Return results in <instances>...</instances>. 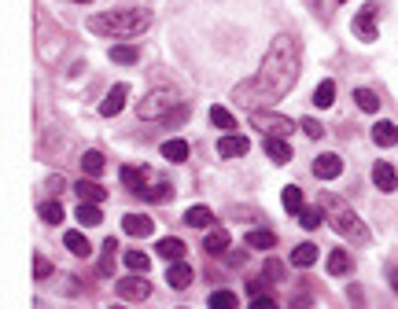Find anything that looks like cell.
I'll use <instances>...</instances> for the list:
<instances>
[{
  "label": "cell",
  "instance_id": "1",
  "mask_svg": "<svg viewBox=\"0 0 398 309\" xmlns=\"http://www.w3.org/2000/svg\"><path fill=\"white\" fill-rule=\"evenodd\" d=\"M298 77V41L291 34H277L270 52H265L262 67L255 77H247L236 85V92H232V100H236L240 107L247 111H265L270 103L284 100V96L291 92Z\"/></svg>",
  "mask_w": 398,
  "mask_h": 309
},
{
  "label": "cell",
  "instance_id": "2",
  "mask_svg": "<svg viewBox=\"0 0 398 309\" xmlns=\"http://www.w3.org/2000/svg\"><path fill=\"white\" fill-rule=\"evenodd\" d=\"M152 26V11L144 8H122V11H104V15H92L89 30L100 37H137Z\"/></svg>",
  "mask_w": 398,
  "mask_h": 309
},
{
  "label": "cell",
  "instance_id": "3",
  "mask_svg": "<svg viewBox=\"0 0 398 309\" xmlns=\"http://www.w3.org/2000/svg\"><path fill=\"white\" fill-rule=\"evenodd\" d=\"M321 206L328 210V214H325L328 225H332V229H336L343 239H351V243H369V239H373L369 225H365L343 199H336V195H321Z\"/></svg>",
  "mask_w": 398,
  "mask_h": 309
},
{
  "label": "cell",
  "instance_id": "4",
  "mask_svg": "<svg viewBox=\"0 0 398 309\" xmlns=\"http://www.w3.org/2000/svg\"><path fill=\"white\" fill-rule=\"evenodd\" d=\"M177 107V96L170 92V89H155V92H147L144 96V100L137 103V115L140 118H147V122H152V118H166V115H170V111Z\"/></svg>",
  "mask_w": 398,
  "mask_h": 309
},
{
  "label": "cell",
  "instance_id": "5",
  "mask_svg": "<svg viewBox=\"0 0 398 309\" xmlns=\"http://www.w3.org/2000/svg\"><path fill=\"white\" fill-rule=\"evenodd\" d=\"M251 125L262 129L265 137H280V140H288V137L295 133V122H291V118L270 115V111H251Z\"/></svg>",
  "mask_w": 398,
  "mask_h": 309
},
{
  "label": "cell",
  "instance_id": "6",
  "mask_svg": "<svg viewBox=\"0 0 398 309\" xmlns=\"http://www.w3.org/2000/svg\"><path fill=\"white\" fill-rule=\"evenodd\" d=\"M147 295H152V284H147L140 272L122 276V280H119V298H126V302H144Z\"/></svg>",
  "mask_w": 398,
  "mask_h": 309
},
{
  "label": "cell",
  "instance_id": "7",
  "mask_svg": "<svg viewBox=\"0 0 398 309\" xmlns=\"http://www.w3.org/2000/svg\"><path fill=\"white\" fill-rule=\"evenodd\" d=\"M376 15H380V8L376 4H365L358 15H354V34L361 37V41H376Z\"/></svg>",
  "mask_w": 398,
  "mask_h": 309
},
{
  "label": "cell",
  "instance_id": "8",
  "mask_svg": "<svg viewBox=\"0 0 398 309\" xmlns=\"http://www.w3.org/2000/svg\"><path fill=\"white\" fill-rule=\"evenodd\" d=\"M339 173H343V158L339 155L325 151V155L313 158V177H321V181H336Z\"/></svg>",
  "mask_w": 398,
  "mask_h": 309
},
{
  "label": "cell",
  "instance_id": "9",
  "mask_svg": "<svg viewBox=\"0 0 398 309\" xmlns=\"http://www.w3.org/2000/svg\"><path fill=\"white\" fill-rule=\"evenodd\" d=\"M126 100H129V85H114V89L104 96V103H100V115H104V118H114V115L126 107Z\"/></svg>",
  "mask_w": 398,
  "mask_h": 309
},
{
  "label": "cell",
  "instance_id": "10",
  "mask_svg": "<svg viewBox=\"0 0 398 309\" xmlns=\"http://www.w3.org/2000/svg\"><path fill=\"white\" fill-rule=\"evenodd\" d=\"M247 151H251V144H247V137L225 133V137L218 140V155H222V158H240V155H247Z\"/></svg>",
  "mask_w": 398,
  "mask_h": 309
},
{
  "label": "cell",
  "instance_id": "11",
  "mask_svg": "<svg viewBox=\"0 0 398 309\" xmlns=\"http://www.w3.org/2000/svg\"><path fill=\"white\" fill-rule=\"evenodd\" d=\"M192 265L185 262V258H181V262H170V269H166V284L170 287H177V291H185L188 284H192Z\"/></svg>",
  "mask_w": 398,
  "mask_h": 309
},
{
  "label": "cell",
  "instance_id": "12",
  "mask_svg": "<svg viewBox=\"0 0 398 309\" xmlns=\"http://www.w3.org/2000/svg\"><path fill=\"white\" fill-rule=\"evenodd\" d=\"M74 191H78V199H81V203H96V206L107 199V188L100 184V181H92V177H85V181H78V184H74Z\"/></svg>",
  "mask_w": 398,
  "mask_h": 309
},
{
  "label": "cell",
  "instance_id": "13",
  "mask_svg": "<svg viewBox=\"0 0 398 309\" xmlns=\"http://www.w3.org/2000/svg\"><path fill=\"white\" fill-rule=\"evenodd\" d=\"M122 229H126V236L144 239V236H152V232H155V221H152V217H144V214H126V217H122Z\"/></svg>",
  "mask_w": 398,
  "mask_h": 309
},
{
  "label": "cell",
  "instance_id": "14",
  "mask_svg": "<svg viewBox=\"0 0 398 309\" xmlns=\"http://www.w3.org/2000/svg\"><path fill=\"white\" fill-rule=\"evenodd\" d=\"M122 184L129 188V191H137V195H144V188L147 184H152V181H147V170L144 166H122Z\"/></svg>",
  "mask_w": 398,
  "mask_h": 309
},
{
  "label": "cell",
  "instance_id": "15",
  "mask_svg": "<svg viewBox=\"0 0 398 309\" xmlns=\"http://www.w3.org/2000/svg\"><path fill=\"white\" fill-rule=\"evenodd\" d=\"M373 184L380 191H394L398 188V173H394L391 162H376V166H373Z\"/></svg>",
  "mask_w": 398,
  "mask_h": 309
},
{
  "label": "cell",
  "instance_id": "16",
  "mask_svg": "<svg viewBox=\"0 0 398 309\" xmlns=\"http://www.w3.org/2000/svg\"><path fill=\"white\" fill-rule=\"evenodd\" d=\"M155 254L162 258V262H181V258H185V243L174 239V236H166V239L155 243Z\"/></svg>",
  "mask_w": 398,
  "mask_h": 309
},
{
  "label": "cell",
  "instance_id": "17",
  "mask_svg": "<svg viewBox=\"0 0 398 309\" xmlns=\"http://www.w3.org/2000/svg\"><path fill=\"white\" fill-rule=\"evenodd\" d=\"M265 155L284 166V162H291V144H288V140H280V137H265Z\"/></svg>",
  "mask_w": 398,
  "mask_h": 309
},
{
  "label": "cell",
  "instance_id": "18",
  "mask_svg": "<svg viewBox=\"0 0 398 309\" xmlns=\"http://www.w3.org/2000/svg\"><path fill=\"white\" fill-rule=\"evenodd\" d=\"M373 140L380 144V148H394L398 144V125L394 122H376L373 125Z\"/></svg>",
  "mask_w": 398,
  "mask_h": 309
},
{
  "label": "cell",
  "instance_id": "19",
  "mask_svg": "<svg viewBox=\"0 0 398 309\" xmlns=\"http://www.w3.org/2000/svg\"><path fill=\"white\" fill-rule=\"evenodd\" d=\"M185 225H192V229H210V225H214L210 206H188L185 210Z\"/></svg>",
  "mask_w": 398,
  "mask_h": 309
},
{
  "label": "cell",
  "instance_id": "20",
  "mask_svg": "<svg viewBox=\"0 0 398 309\" xmlns=\"http://www.w3.org/2000/svg\"><path fill=\"white\" fill-rule=\"evenodd\" d=\"M247 247H251V251H273L277 236L270 229H251V232H247Z\"/></svg>",
  "mask_w": 398,
  "mask_h": 309
},
{
  "label": "cell",
  "instance_id": "21",
  "mask_svg": "<svg viewBox=\"0 0 398 309\" xmlns=\"http://www.w3.org/2000/svg\"><path fill=\"white\" fill-rule=\"evenodd\" d=\"M313 262H318V247H313V243H298V247L291 251V265L295 269H310Z\"/></svg>",
  "mask_w": 398,
  "mask_h": 309
},
{
  "label": "cell",
  "instance_id": "22",
  "mask_svg": "<svg viewBox=\"0 0 398 309\" xmlns=\"http://www.w3.org/2000/svg\"><path fill=\"white\" fill-rule=\"evenodd\" d=\"M203 247H207V254H214V258L225 254V251H229V232H225V229H210L207 239H203Z\"/></svg>",
  "mask_w": 398,
  "mask_h": 309
},
{
  "label": "cell",
  "instance_id": "23",
  "mask_svg": "<svg viewBox=\"0 0 398 309\" xmlns=\"http://www.w3.org/2000/svg\"><path fill=\"white\" fill-rule=\"evenodd\" d=\"M63 247H66V251H71L74 258H89V254H92V247H89V239H85V236H81V232H66V236H63Z\"/></svg>",
  "mask_w": 398,
  "mask_h": 309
},
{
  "label": "cell",
  "instance_id": "24",
  "mask_svg": "<svg viewBox=\"0 0 398 309\" xmlns=\"http://www.w3.org/2000/svg\"><path fill=\"white\" fill-rule=\"evenodd\" d=\"M351 269H354V262H351V254H346L343 247L328 254V272H332V276H346Z\"/></svg>",
  "mask_w": 398,
  "mask_h": 309
},
{
  "label": "cell",
  "instance_id": "25",
  "mask_svg": "<svg viewBox=\"0 0 398 309\" xmlns=\"http://www.w3.org/2000/svg\"><path fill=\"white\" fill-rule=\"evenodd\" d=\"M336 103V81H321L318 89H313V107H332Z\"/></svg>",
  "mask_w": 398,
  "mask_h": 309
},
{
  "label": "cell",
  "instance_id": "26",
  "mask_svg": "<svg viewBox=\"0 0 398 309\" xmlns=\"http://www.w3.org/2000/svg\"><path fill=\"white\" fill-rule=\"evenodd\" d=\"M354 103L365 111V115H376V111H380V96L373 89H354Z\"/></svg>",
  "mask_w": 398,
  "mask_h": 309
},
{
  "label": "cell",
  "instance_id": "27",
  "mask_svg": "<svg viewBox=\"0 0 398 309\" xmlns=\"http://www.w3.org/2000/svg\"><path fill=\"white\" fill-rule=\"evenodd\" d=\"M162 158L166 162H185L188 158V144L185 140H166L162 144Z\"/></svg>",
  "mask_w": 398,
  "mask_h": 309
},
{
  "label": "cell",
  "instance_id": "28",
  "mask_svg": "<svg viewBox=\"0 0 398 309\" xmlns=\"http://www.w3.org/2000/svg\"><path fill=\"white\" fill-rule=\"evenodd\" d=\"M170 195H174V188H170V184H166V181H155V184H147V188H144L140 199H147V203H166Z\"/></svg>",
  "mask_w": 398,
  "mask_h": 309
},
{
  "label": "cell",
  "instance_id": "29",
  "mask_svg": "<svg viewBox=\"0 0 398 309\" xmlns=\"http://www.w3.org/2000/svg\"><path fill=\"white\" fill-rule=\"evenodd\" d=\"M78 221L85 225V229H92V225L104 221V214H100V206H96V203H78Z\"/></svg>",
  "mask_w": 398,
  "mask_h": 309
},
{
  "label": "cell",
  "instance_id": "30",
  "mask_svg": "<svg viewBox=\"0 0 398 309\" xmlns=\"http://www.w3.org/2000/svg\"><path fill=\"white\" fill-rule=\"evenodd\" d=\"M295 217H298V225H303V229H306V232H313V229H318V225L325 221V214H321V210H318V206H303V210H298V214H295Z\"/></svg>",
  "mask_w": 398,
  "mask_h": 309
},
{
  "label": "cell",
  "instance_id": "31",
  "mask_svg": "<svg viewBox=\"0 0 398 309\" xmlns=\"http://www.w3.org/2000/svg\"><path fill=\"white\" fill-rule=\"evenodd\" d=\"M111 63H119V67H133V63H137V48H133V44H114L111 48Z\"/></svg>",
  "mask_w": 398,
  "mask_h": 309
},
{
  "label": "cell",
  "instance_id": "32",
  "mask_svg": "<svg viewBox=\"0 0 398 309\" xmlns=\"http://www.w3.org/2000/svg\"><path fill=\"white\" fill-rule=\"evenodd\" d=\"M37 214H41L44 225H59V221H63V206H59L56 199H44V203L37 206Z\"/></svg>",
  "mask_w": 398,
  "mask_h": 309
},
{
  "label": "cell",
  "instance_id": "33",
  "mask_svg": "<svg viewBox=\"0 0 398 309\" xmlns=\"http://www.w3.org/2000/svg\"><path fill=\"white\" fill-rule=\"evenodd\" d=\"M104 166H107V162H104V155H100V151H85V155H81V170H85L89 177H100V173H104Z\"/></svg>",
  "mask_w": 398,
  "mask_h": 309
},
{
  "label": "cell",
  "instance_id": "34",
  "mask_svg": "<svg viewBox=\"0 0 398 309\" xmlns=\"http://www.w3.org/2000/svg\"><path fill=\"white\" fill-rule=\"evenodd\" d=\"M210 122L218 125V129H225V133L236 129V118H232V111H225V107H210Z\"/></svg>",
  "mask_w": 398,
  "mask_h": 309
},
{
  "label": "cell",
  "instance_id": "35",
  "mask_svg": "<svg viewBox=\"0 0 398 309\" xmlns=\"http://www.w3.org/2000/svg\"><path fill=\"white\" fill-rule=\"evenodd\" d=\"M147 265H152V258H147L144 251H126V269H133V272H147Z\"/></svg>",
  "mask_w": 398,
  "mask_h": 309
},
{
  "label": "cell",
  "instance_id": "36",
  "mask_svg": "<svg viewBox=\"0 0 398 309\" xmlns=\"http://www.w3.org/2000/svg\"><path fill=\"white\" fill-rule=\"evenodd\" d=\"M280 199H284V210H288V214H298V210H303V191H298L295 184H288Z\"/></svg>",
  "mask_w": 398,
  "mask_h": 309
},
{
  "label": "cell",
  "instance_id": "37",
  "mask_svg": "<svg viewBox=\"0 0 398 309\" xmlns=\"http://www.w3.org/2000/svg\"><path fill=\"white\" fill-rule=\"evenodd\" d=\"M114 239H104V258H100V276H111L114 272Z\"/></svg>",
  "mask_w": 398,
  "mask_h": 309
},
{
  "label": "cell",
  "instance_id": "38",
  "mask_svg": "<svg viewBox=\"0 0 398 309\" xmlns=\"http://www.w3.org/2000/svg\"><path fill=\"white\" fill-rule=\"evenodd\" d=\"M210 309H236V295H232V291H214Z\"/></svg>",
  "mask_w": 398,
  "mask_h": 309
},
{
  "label": "cell",
  "instance_id": "39",
  "mask_svg": "<svg viewBox=\"0 0 398 309\" xmlns=\"http://www.w3.org/2000/svg\"><path fill=\"white\" fill-rule=\"evenodd\" d=\"M52 276V262L44 254H33V280H48Z\"/></svg>",
  "mask_w": 398,
  "mask_h": 309
},
{
  "label": "cell",
  "instance_id": "40",
  "mask_svg": "<svg viewBox=\"0 0 398 309\" xmlns=\"http://www.w3.org/2000/svg\"><path fill=\"white\" fill-rule=\"evenodd\" d=\"M298 125H303V133H306L310 140H321V137H325V125H321L318 118H303Z\"/></svg>",
  "mask_w": 398,
  "mask_h": 309
},
{
  "label": "cell",
  "instance_id": "41",
  "mask_svg": "<svg viewBox=\"0 0 398 309\" xmlns=\"http://www.w3.org/2000/svg\"><path fill=\"white\" fill-rule=\"evenodd\" d=\"M265 280H270V284H280V280H284V265H280L277 258H270V262H265Z\"/></svg>",
  "mask_w": 398,
  "mask_h": 309
},
{
  "label": "cell",
  "instance_id": "42",
  "mask_svg": "<svg viewBox=\"0 0 398 309\" xmlns=\"http://www.w3.org/2000/svg\"><path fill=\"white\" fill-rule=\"evenodd\" d=\"M185 118H188V107H185V103H177V107L170 111V115H166V118H162V125H181V122H185Z\"/></svg>",
  "mask_w": 398,
  "mask_h": 309
},
{
  "label": "cell",
  "instance_id": "43",
  "mask_svg": "<svg viewBox=\"0 0 398 309\" xmlns=\"http://www.w3.org/2000/svg\"><path fill=\"white\" fill-rule=\"evenodd\" d=\"M247 309H280L277 305V298H270V295H258V298H251V305Z\"/></svg>",
  "mask_w": 398,
  "mask_h": 309
},
{
  "label": "cell",
  "instance_id": "44",
  "mask_svg": "<svg viewBox=\"0 0 398 309\" xmlns=\"http://www.w3.org/2000/svg\"><path fill=\"white\" fill-rule=\"evenodd\" d=\"M247 295H251V298L265 295V280H255V276H251V280H247Z\"/></svg>",
  "mask_w": 398,
  "mask_h": 309
},
{
  "label": "cell",
  "instance_id": "45",
  "mask_svg": "<svg viewBox=\"0 0 398 309\" xmlns=\"http://www.w3.org/2000/svg\"><path fill=\"white\" fill-rule=\"evenodd\" d=\"M310 305V295H295V302H291V309H306Z\"/></svg>",
  "mask_w": 398,
  "mask_h": 309
},
{
  "label": "cell",
  "instance_id": "46",
  "mask_svg": "<svg viewBox=\"0 0 398 309\" xmlns=\"http://www.w3.org/2000/svg\"><path fill=\"white\" fill-rule=\"evenodd\" d=\"M387 280H391V291L398 295V269H387Z\"/></svg>",
  "mask_w": 398,
  "mask_h": 309
},
{
  "label": "cell",
  "instance_id": "47",
  "mask_svg": "<svg viewBox=\"0 0 398 309\" xmlns=\"http://www.w3.org/2000/svg\"><path fill=\"white\" fill-rule=\"evenodd\" d=\"M111 309H126V305H111Z\"/></svg>",
  "mask_w": 398,
  "mask_h": 309
},
{
  "label": "cell",
  "instance_id": "48",
  "mask_svg": "<svg viewBox=\"0 0 398 309\" xmlns=\"http://www.w3.org/2000/svg\"><path fill=\"white\" fill-rule=\"evenodd\" d=\"M78 4H89V0H78Z\"/></svg>",
  "mask_w": 398,
  "mask_h": 309
},
{
  "label": "cell",
  "instance_id": "49",
  "mask_svg": "<svg viewBox=\"0 0 398 309\" xmlns=\"http://www.w3.org/2000/svg\"><path fill=\"white\" fill-rule=\"evenodd\" d=\"M339 4H343V0H339Z\"/></svg>",
  "mask_w": 398,
  "mask_h": 309
}]
</instances>
